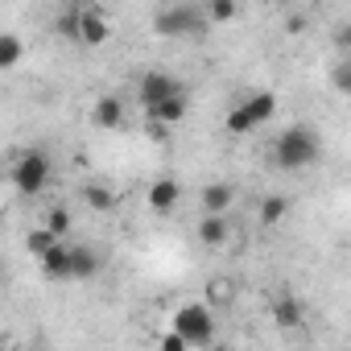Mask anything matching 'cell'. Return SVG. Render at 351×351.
<instances>
[{
	"label": "cell",
	"instance_id": "cell-1",
	"mask_svg": "<svg viewBox=\"0 0 351 351\" xmlns=\"http://www.w3.org/2000/svg\"><path fill=\"white\" fill-rule=\"evenodd\" d=\"M322 153V141L310 124H289L277 132L273 141V165L285 169V173H298V169H310Z\"/></svg>",
	"mask_w": 351,
	"mask_h": 351
},
{
	"label": "cell",
	"instance_id": "cell-2",
	"mask_svg": "<svg viewBox=\"0 0 351 351\" xmlns=\"http://www.w3.org/2000/svg\"><path fill=\"white\" fill-rule=\"evenodd\" d=\"M277 116V95L273 91H252V95H244L240 104H232L228 108V132L232 136H248L252 128H261V124H269Z\"/></svg>",
	"mask_w": 351,
	"mask_h": 351
},
{
	"label": "cell",
	"instance_id": "cell-3",
	"mask_svg": "<svg viewBox=\"0 0 351 351\" xmlns=\"http://www.w3.org/2000/svg\"><path fill=\"white\" fill-rule=\"evenodd\" d=\"M211 21H207V9L203 5H169L153 17V34L157 38H195L203 34Z\"/></svg>",
	"mask_w": 351,
	"mask_h": 351
},
{
	"label": "cell",
	"instance_id": "cell-4",
	"mask_svg": "<svg viewBox=\"0 0 351 351\" xmlns=\"http://www.w3.org/2000/svg\"><path fill=\"white\" fill-rule=\"evenodd\" d=\"M173 330H182L191 347H211L215 343V306L211 302H186L173 314Z\"/></svg>",
	"mask_w": 351,
	"mask_h": 351
},
{
	"label": "cell",
	"instance_id": "cell-5",
	"mask_svg": "<svg viewBox=\"0 0 351 351\" xmlns=\"http://www.w3.org/2000/svg\"><path fill=\"white\" fill-rule=\"evenodd\" d=\"M75 46H104L112 38V17L95 0H75Z\"/></svg>",
	"mask_w": 351,
	"mask_h": 351
},
{
	"label": "cell",
	"instance_id": "cell-6",
	"mask_svg": "<svg viewBox=\"0 0 351 351\" xmlns=\"http://www.w3.org/2000/svg\"><path fill=\"white\" fill-rule=\"evenodd\" d=\"M9 178H13V186H17L21 195H42V191L50 186V157H46L42 149L21 153V157L13 161V169H9Z\"/></svg>",
	"mask_w": 351,
	"mask_h": 351
},
{
	"label": "cell",
	"instance_id": "cell-7",
	"mask_svg": "<svg viewBox=\"0 0 351 351\" xmlns=\"http://www.w3.org/2000/svg\"><path fill=\"white\" fill-rule=\"evenodd\" d=\"M173 91H186L173 75H165V71H145L141 79H136V99H141V108H149V104H157V99H165V95H173Z\"/></svg>",
	"mask_w": 351,
	"mask_h": 351
},
{
	"label": "cell",
	"instance_id": "cell-8",
	"mask_svg": "<svg viewBox=\"0 0 351 351\" xmlns=\"http://www.w3.org/2000/svg\"><path fill=\"white\" fill-rule=\"evenodd\" d=\"M124 120H128V108H124L120 95H99V99L91 104V124H95V128L116 132V128H124Z\"/></svg>",
	"mask_w": 351,
	"mask_h": 351
},
{
	"label": "cell",
	"instance_id": "cell-9",
	"mask_svg": "<svg viewBox=\"0 0 351 351\" xmlns=\"http://www.w3.org/2000/svg\"><path fill=\"white\" fill-rule=\"evenodd\" d=\"M38 265H42V277H46V281H58V285L75 281V256H71V244H66V240H62L54 252H46Z\"/></svg>",
	"mask_w": 351,
	"mask_h": 351
},
{
	"label": "cell",
	"instance_id": "cell-10",
	"mask_svg": "<svg viewBox=\"0 0 351 351\" xmlns=\"http://www.w3.org/2000/svg\"><path fill=\"white\" fill-rule=\"evenodd\" d=\"M145 203H149L153 215H169V211H178V203H182V186L173 182V178H157V182L149 186Z\"/></svg>",
	"mask_w": 351,
	"mask_h": 351
},
{
	"label": "cell",
	"instance_id": "cell-11",
	"mask_svg": "<svg viewBox=\"0 0 351 351\" xmlns=\"http://www.w3.org/2000/svg\"><path fill=\"white\" fill-rule=\"evenodd\" d=\"M232 240V219L223 211H203L199 219V244L203 248H223Z\"/></svg>",
	"mask_w": 351,
	"mask_h": 351
},
{
	"label": "cell",
	"instance_id": "cell-12",
	"mask_svg": "<svg viewBox=\"0 0 351 351\" xmlns=\"http://www.w3.org/2000/svg\"><path fill=\"white\" fill-rule=\"evenodd\" d=\"M269 314H273V322H277L281 330H293V326L306 322V306H302L293 293H277V298L269 302Z\"/></svg>",
	"mask_w": 351,
	"mask_h": 351
},
{
	"label": "cell",
	"instance_id": "cell-13",
	"mask_svg": "<svg viewBox=\"0 0 351 351\" xmlns=\"http://www.w3.org/2000/svg\"><path fill=\"white\" fill-rule=\"evenodd\" d=\"M145 116H149V120H157V124H178V120L186 116V91H173V95H165V99L149 104V108H145Z\"/></svg>",
	"mask_w": 351,
	"mask_h": 351
},
{
	"label": "cell",
	"instance_id": "cell-14",
	"mask_svg": "<svg viewBox=\"0 0 351 351\" xmlns=\"http://www.w3.org/2000/svg\"><path fill=\"white\" fill-rule=\"evenodd\" d=\"M232 207H236V186H232V182H207V186H203V211H223V215H232Z\"/></svg>",
	"mask_w": 351,
	"mask_h": 351
},
{
	"label": "cell",
	"instance_id": "cell-15",
	"mask_svg": "<svg viewBox=\"0 0 351 351\" xmlns=\"http://www.w3.org/2000/svg\"><path fill=\"white\" fill-rule=\"evenodd\" d=\"M71 256H75V281H91L104 265V256L91 244H71Z\"/></svg>",
	"mask_w": 351,
	"mask_h": 351
},
{
	"label": "cell",
	"instance_id": "cell-16",
	"mask_svg": "<svg viewBox=\"0 0 351 351\" xmlns=\"http://www.w3.org/2000/svg\"><path fill=\"white\" fill-rule=\"evenodd\" d=\"M62 240H66V236H58L54 228H46V223H42V228H34V232L25 236V248H29V252H34V256L42 261V256H46V252H54V248H58Z\"/></svg>",
	"mask_w": 351,
	"mask_h": 351
},
{
	"label": "cell",
	"instance_id": "cell-17",
	"mask_svg": "<svg viewBox=\"0 0 351 351\" xmlns=\"http://www.w3.org/2000/svg\"><path fill=\"white\" fill-rule=\"evenodd\" d=\"M256 215H261V223H265V228H277V223L289 215V199H281V195H265V199H261V207H256Z\"/></svg>",
	"mask_w": 351,
	"mask_h": 351
},
{
	"label": "cell",
	"instance_id": "cell-18",
	"mask_svg": "<svg viewBox=\"0 0 351 351\" xmlns=\"http://www.w3.org/2000/svg\"><path fill=\"white\" fill-rule=\"evenodd\" d=\"M207 302H211L215 310H228V306L236 302V281H232V277H211V281H207Z\"/></svg>",
	"mask_w": 351,
	"mask_h": 351
},
{
	"label": "cell",
	"instance_id": "cell-19",
	"mask_svg": "<svg viewBox=\"0 0 351 351\" xmlns=\"http://www.w3.org/2000/svg\"><path fill=\"white\" fill-rule=\"evenodd\" d=\"M207 21L211 25H232V21H240V0H207Z\"/></svg>",
	"mask_w": 351,
	"mask_h": 351
},
{
	"label": "cell",
	"instance_id": "cell-20",
	"mask_svg": "<svg viewBox=\"0 0 351 351\" xmlns=\"http://www.w3.org/2000/svg\"><path fill=\"white\" fill-rule=\"evenodd\" d=\"M21 54H25V46H21V38L17 34H0V66H17L21 62Z\"/></svg>",
	"mask_w": 351,
	"mask_h": 351
},
{
	"label": "cell",
	"instance_id": "cell-21",
	"mask_svg": "<svg viewBox=\"0 0 351 351\" xmlns=\"http://www.w3.org/2000/svg\"><path fill=\"white\" fill-rule=\"evenodd\" d=\"M83 199H87V207H91V211H112V207H116V195H112L108 186H99V182L83 186Z\"/></svg>",
	"mask_w": 351,
	"mask_h": 351
},
{
	"label": "cell",
	"instance_id": "cell-22",
	"mask_svg": "<svg viewBox=\"0 0 351 351\" xmlns=\"http://www.w3.org/2000/svg\"><path fill=\"white\" fill-rule=\"evenodd\" d=\"M326 83H330V87H335L339 95H347V99H351V62H347V58H339V62L330 66Z\"/></svg>",
	"mask_w": 351,
	"mask_h": 351
},
{
	"label": "cell",
	"instance_id": "cell-23",
	"mask_svg": "<svg viewBox=\"0 0 351 351\" xmlns=\"http://www.w3.org/2000/svg\"><path fill=\"white\" fill-rule=\"evenodd\" d=\"M330 50H335L339 58L351 54V21H335V25H330Z\"/></svg>",
	"mask_w": 351,
	"mask_h": 351
},
{
	"label": "cell",
	"instance_id": "cell-24",
	"mask_svg": "<svg viewBox=\"0 0 351 351\" xmlns=\"http://www.w3.org/2000/svg\"><path fill=\"white\" fill-rule=\"evenodd\" d=\"M46 228H54L58 236H66V232H71V211H66V207H50V211H46Z\"/></svg>",
	"mask_w": 351,
	"mask_h": 351
},
{
	"label": "cell",
	"instance_id": "cell-25",
	"mask_svg": "<svg viewBox=\"0 0 351 351\" xmlns=\"http://www.w3.org/2000/svg\"><path fill=\"white\" fill-rule=\"evenodd\" d=\"M54 29H58V34H62L66 42H75V9H62V13H58V25H54Z\"/></svg>",
	"mask_w": 351,
	"mask_h": 351
},
{
	"label": "cell",
	"instance_id": "cell-26",
	"mask_svg": "<svg viewBox=\"0 0 351 351\" xmlns=\"http://www.w3.org/2000/svg\"><path fill=\"white\" fill-rule=\"evenodd\" d=\"M306 25H310V17H306V13H298V9H289V13H285V34H306Z\"/></svg>",
	"mask_w": 351,
	"mask_h": 351
},
{
	"label": "cell",
	"instance_id": "cell-27",
	"mask_svg": "<svg viewBox=\"0 0 351 351\" xmlns=\"http://www.w3.org/2000/svg\"><path fill=\"white\" fill-rule=\"evenodd\" d=\"M277 5H285V9H293V5H298V0H277Z\"/></svg>",
	"mask_w": 351,
	"mask_h": 351
},
{
	"label": "cell",
	"instance_id": "cell-28",
	"mask_svg": "<svg viewBox=\"0 0 351 351\" xmlns=\"http://www.w3.org/2000/svg\"><path fill=\"white\" fill-rule=\"evenodd\" d=\"M347 62H351V54H347Z\"/></svg>",
	"mask_w": 351,
	"mask_h": 351
}]
</instances>
